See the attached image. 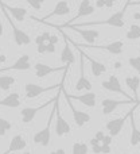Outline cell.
<instances>
[{
	"label": "cell",
	"mask_w": 140,
	"mask_h": 154,
	"mask_svg": "<svg viewBox=\"0 0 140 154\" xmlns=\"http://www.w3.org/2000/svg\"><path fill=\"white\" fill-rule=\"evenodd\" d=\"M125 10L127 7H123L120 11L112 14L109 18H106L105 20H96V22H85V23H79V24H74L77 27H90V26H111V27H117V29H121L124 27L125 20Z\"/></svg>",
	"instance_id": "6da1fadb"
},
{
	"label": "cell",
	"mask_w": 140,
	"mask_h": 154,
	"mask_svg": "<svg viewBox=\"0 0 140 154\" xmlns=\"http://www.w3.org/2000/svg\"><path fill=\"white\" fill-rule=\"evenodd\" d=\"M55 103V101H54ZM55 116V106L53 107V111H51L50 116L47 119V125L42 128V130L37 131V133L32 135V142L35 145H40L42 147H47L50 145V139H51V123H53V119Z\"/></svg>",
	"instance_id": "7a4b0ae2"
},
{
	"label": "cell",
	"mask_w": 140,
	"mask_h": 154,
	"mask_svg": "<svg viewBox=\"0 0 140 154\" xmlns=\"http://www.w3.org/2000/svg\"><path fill=\"white\" fill-rule=\"evenodd\" d=\"M71 45H74L76 48L79 49H96V50H105L108 51L109 54H113V56H120L124 50V42L123 41H115V42H111L108 45H89V43H77V42H70Z\"/></svg>",
	"instance_id": "3957f363"
},
{
	"label": "cell",
	"mask_w": 140,
	"mask_h": 154,
	"mask_svg": "<svg viewBox=\"0 0 140 154\" xmlns=\"http://www.w3.org/2000/svg\"><path fill=\"white\" fill-rule=\"evenodd\" d=\"M64 81H61L57 85H49V87H42L39 84H34V82H28L24 85V96L26 99H35L38 96H40L42 93L49 92V91H54V89H61Z\"/></svg>",
	"instance_id": "277c9868"
},
{
	"label": "cell",
	"mask_w": 140,
	"mask_h": 154,
	"mask_svg": "<svg viewBox=\"0 0 140 154\" xmlns=\"http://www.w3.org/2000/svg\"><path fill=\"white\" fill-rule=\"evenodd\" d=\"M54 106H55V127H54L55 128V134L58 137L69 135L70 131H71V127H70L69 122L62 116L61 111H59V93H58V96H57V99H55Z\"/></svg>",
	"instance_id": "5b68a950"
},
{
	"label": "cell",
	"mask_w": 140,
	"mask_h": 154,
	"mask_svg": "<svg viewBox=\"0 0 140 154\" xmlns=\"http://www.w3.org/2000/svg\"><path fill=\"white\" fill-rule=\"evenodd\" d=\"M101 87H103L105 91H108V92L120 93V95H123L125 99H128V100H135V99L131 97V96L123 89L121 82H120L119 77H117L116 75H111L108 77V80H104V81L101 82ZM136 103H138V101H136Z\"/></svg>",
	"instance_id": "8992f818"
},
{
	"label": "cell",
	"mask_w": 140,
	"mask_h": 154,
	"mask_svg": "<svg viewBox=\"0 0 140 154\" xmlns=\"http://www.w3.org/2000/svg\"><path fill=\"white\" fill-rule=\"evenodd\" d=\"M78 50H79V79L76 82V91H78V92L79 91L90 92L92 91V82L85 75V53L81 51V49H78Z\"/></svg>",
	"instance_id": "52a82bcc"
},
{
	"label": "cell",
	"mask_w": 140,
	"mask_h": 154,
	"mask_svg": "<svg viewBox=\"0 0 140 154\" xmlns=\"http://www.w3.org/2000/svg\"><path fill=\"white\" fill-rule=\"evenodd\" d=\"M57 29H70L73 30V31H76L77 34H79L82 37V39L85 41V42H88L89 45H93V43L96 42V39H97L98 37H100V32L97 31V30H92V29H84V27H77L74 26V24H64V26H57Z\"/></svg>",
	"instance_id": "ba28073f"
},
{
	"label": "cell",
	"mask_w": 140,
	"mask_h": 154,
	"mask_svg": "<svg viewBox=\"0 0 140 154\" xmlns=\"http://www.w3.org/2000/svg\"><path fill=\"white\" fill-rule=\"evenodd\" d=\"M3 14H4V16L8 19V22H10V26L11 29H12V35H13V42L16 43L18 46H27L31 43V37H30L28 34H27L26 31H23L22 29H19V27L15 26V23H13V20L10 18V16L7 15V12H5V10H3Z\"/></svg>",
	"instance_id": "9c48e42d"
},
{
	"label": "cell",
	"mask_w": 140,
	"mask_h": 154,
	"mask_svg": "<svg viewBox=\"0 0 140 154\" xmlns=\"http://www.w3.org/2000/svg\"><path fill=\"white\" fill-rule=\"evenodd\" d=\"M62 93L65 95V97H66V101L67 104H69L70 109H71V114H73V119H74V123L77 125V127H84L86 123L90 122V119H92V116H90L88 112H84V111H79V109H77L76 107L73 106V103H71V99L67 96V93L65 92L64 89H62Z\"/></svg>",
	"instance_id": "30bf717a"
},
{
	"label": "cell",
	"mask_w": 140,
	"mask_h": 154,
	"mask_svg": "<svg viewBox=\"0 0 140 154\" xmlns=\"http://www.w3.org/2000/svg\"><path fill=\"white\" fill-rule=\"evenodd\" d=\"M62 70H69V68L66 65L64 66H50L47 64H43V62H37L34 65V73L38 79H43V77L51 75V73H57V72H62Z\"/></svg>",
	"instance_id": "8fae6325"
},
{
	"label": "cell",
	"mask_w": 140,
	"mask_h": 154,
	"mask_svg": "<svg viewBox=\"0 0 140 154\" xmlns=\"http://www.w3.org/2000/svg\"><path fill=\"white\" fill-rule=\"evenodd\" d=\"M128 118H130V112H127V115H124V116H121V118L111 119V120L106 122L105 128H106V131L109 133V135H111L112 138L117 137L120 133H121V130H123V127H124V125H125V122H127Z\"/></svg>",
	"instance_id": "7c38bea8"
},
{
	"label": "cell",
	"mask_w": 140,
	"mask_h": 154,
	"mask_svg": "<svg viewBox=\"0 0 140 154\" xmlns=\"http://www.w3.org/2000/svg\"><path fill=\"white\" fill-rule=\"evenodd\" d=\"M127 104H140L135 100H115V99H104L101 101V108H103V115H111L112 112L116 111L117 107L127 106Z\"/></svg>",
	"instance_id": "4fadbf2b"
},
{
	"label": "cell",
	"mask_w": 140,
	"mask_h": 154,
	"mask_svg": "<svg viewBox=\"0 0 140 154\" xmlns=\"http://www.w3.org/2000/svg\"><path fill=\"white\" fill-rule=\"evenodd\" d=\"M57 99V97H55ZM55 99H54L53 101H47V103H43L40 104V106L38 107H23V108L20 109V118H22V123H24V125H28V123H31L32 120H34V118L37 116V114L40 111V109H43L45 107H47L50 103H54L55 101Z\"/></svg>",
	"instance_id": "5bb4252c"
},
{
	"label": "cell",
	"mask_w": 140,
	"mask_h": 154,
	"mask_svg": "<svg viewBox=\"0 0 140 154\" xmlns=\"http://www.w3.org/2000/svg\"><path fill=\"white\" fill-rule=\"evenodd\" d=\"M59 31H62V30H59ZM62 35H64V39H65V46L61 51V62L65 64L70 69V66L74 64V61H76V56H74L73 50H71V48H70V39L67 38V35L65 34L64 31H62Z\"/></svg>",
	"instance_id": "9a60e30c"
},
{
	"label": "cell",
	"mask_w": 140,
	"mask_h": 154,
	"mask_svg": "<svg viewBox=\"0 0 140 154\" xmlns=\"http://www.w3.org/2000/svg\"><path fill=\"white\" fill-rule=\"evenodd\" d=\"M70 11L71 10H70V4H69V3H67L66 0H59V2L54 5L53 11H51L50 14H47L46 16H43L42 19H37V20L45 22V20H47V19L53 18V16H65V15H69Z\"/></svg>",
	"instance_id": "2e32d148"
},
{
	"label": "cell",
	"mask_w": 140,
	"mask_h": 154,
	"mask_svg": "<svg viewBox=\"0 0 140 154\" xmlns=\"http://www.w3.org/2000/svg\"><path fill=\"white\" fill-rule=\"evenodd\" d=\"M31 68V62H30V56L28 54H23L20 56L12 65L5 68H0V73L8 72V70H28Z\"/></svg>",
	"instance_id": "e0dca14e"
},
{
	"label": "cell",
	"mask_w": 140,
	"mask_h": 154,
	"mask_svg": "<svg viewBox=\"0 0 140 154\" xmlns=\"http://www.w3.org/2000/svg\"><path fill=\"white\" fill-rule=\"evenodd\" d=\"M94 11H96V7L92 4V2H90V0H81V3H79V5H78V11H77V15L74 16V18H71V20H69L66 24H71V22L77 20V19L84 18V16L92 15Z\"/></svg>",
	"instance_id": "ac0fdd59"
},
{
	"label": "cell",
	"mask_w": 140,
	"mask_h": 154,
	"mask_svg": "<svg viewBox=\"0 0 140 154\" xmlns=\"http://www.w3.org/2000/svg\"><path fill=\"white\" fill-rule=\"evenodd\" d=\"M27 147V139L24 138L22 134H16L11 138L10 146H8L7 152H4L3 154H11V153H16V152H22Z\"/></svg>",
	"instance_id": "d6986e66"
},
{
	"label": "cell",
	"mask_w": 140,
	"mask_h": 154,
	"mask_svg": "<svg viewBox=\"0 0 140 154\" xmlns=\"http://www.w3.org/2000/svg\"><path fill=\"white\" fill-rule=\"evenodd\" d=\"M0 8L8 11V12L12 15V18H15V20H18V22H24V19L28 16V11H27V8H24V7H11V5L3 3L1 0H0Z\"/></svg>",
	"instance_id": "ffe728a7"
},
{
	"label": "cell",
	"mask_w": 140,
	"mask_h": 154,
	"mask_svg": "<svg viewBox=\"0 0 140 154\" xmlns=\"http://www.w3.org/2000/svg\"><path fill=\"white\" fill-rule=\"evenodd\" d=\"M67 96H69L71 100L79 101V103H82L84 106L89 107V108H93V107H96V104H97V95H96L94 92H92V91L84 93V95H79V96H73V95L67 93Z\"/></svg>",
	"instance_id": "44dd1931"
},
{
	"label": "cell",
	"mask_w": 140,
	"mask_h": 154,
	"mask_svg": "<svg viewBox=\"0 0 140 154\" xmlns=\"http://www.w3.org/2000/svg\"><path fill=\"white\" fill-rule=\"evenodd\" d=\"M139 106V104H136ZM136 106L130 111V120H131V135H130V145L131 146H138L140 145V130L136 127L135 118H133V111H135Z\"/></svg>",
	"instance_id": "7402d4cb"
},
{
	"label": "cell",
	"mask_w": 140,
	"mask_h": 154,
	"mask_svg": "<svg viewBox=\"0 0 140 154\" xmlns=\"http://www.w3.org/2000/svg\"><path fill=\"white\" fill-rule=\"evenodd\" d=\"M22 104L20 95L18 92H12L8 96H5L4 99L0 100V106L1 107H8V108H18Z\"/></svg>",
	"instance_id": "603a6c76"
},
{
	"label": "cell",
	"mask_w": 140,
	"mask_h": 154,
	"mask_svg": "<svg viewBox=\"0 0 140 154\" xmlns=\"http://www.w3.org/2000/svg\"><path fill=\"white\" fill-rule=\"evenodd\" d=\"M125 85H127V87L130 88L131 91H132L135 101L140 103L139 93H138L139 87H140V77L139 76H127V77H125Z\"/></svg>",
	"instance_id": "cb8c5ba5"
},
{
	"label": "cell",
	"mask_w": 140,
	"mask_h": 154,
	"mask_svg": "<svg viewBox=\"0 0 140 154\" xmlns=\"http://www.w3.org/2000/svg\"><path fill=\"white\" fill-rule=\"evenodd\" d=\"M85 58L89 61V64H90V70H92V75L94 76V77H100L101 75H104V73L106 72V66L103 64V62L97 61V60L92 58V57L86 56V54H85Z\"/></svg>",
	"instance_id": "d4e9b609"
},
{
	"label": "cell",
	"mask_w": 140,
	"mask_h": 154,
	"mask_svg": "<svg viewBox=\"0 0 140 154\" xmlns=\"http://www.w3.org/2000/svg\"><path fill=\"white\" fill-rule=\"evenodd\" d=\"M16 82L15 77L12 76H0V89L1 91H10L11 87Z\"/></svg>",
	"instance_id": "484cf974"
},
{
	"label": "cell",
	"mask_w": 140,
	"mask_h": 154,
	"mask_svg": "<svg viewBox=\"0 0 140 154\" xmlns=\"http://www.w3.org/2000/svg\"><path fill=\"white\" fill-rule=\"evenodd\" d=\"M89 153V145L85 142H74L71 147V154H88Z\"/></svg>",
	"instance_id": "4316f807"
},
{
	"label": "cell",
	"mask_w": 140,
	"mask_h": 154,
	"mask_svg": "<svg viewBox=\"0 0 140 154\" xmlns=\"http://www.w3.org/2000/svg\"><path fill=\"white\" fill-rule=\"evenodd\" d=\"M127 39L130 41H135V39H140V26L139 24H131L130 29H128L127 34H125Z\"/></svg>",
	"instance_id": "83f0119b"
},
{
	"label": "cell",
	"mask_w": 140,
	"mask_h": 154,
	"mask_svg": "<svg viewBox=\"0 0 140 154\" xmlns=\"http://www.w3.org/2000/svg\"><path fill=\"white\" fill-rule=\"evenodd\" d=\"M11 128H12V125H11L10 120L0 118V137H5Z\"/></svg>",
	"instance_id": "f1b7e54d"
},
{
	"label": "cell",
	"mask_w": 140,
	"mask_h": 154,
	"mask_svg": "<svg viewBox=\"0 0 140 154\" xmlns=\"http://www.w3.org/2000/svg\"><path fill=\"white\" fill-rule=\"evenodd\" d=\"M128 64L132 69H135L138 72V75L140 77V56H136V57H130L128 58Z\"/></svg>",
	"instance_id": "f546056e"
},
{
	"label": "cell",
	"mask_w": 140,
	"mask_h": 154,
	"mask_svg": "<svg viewBox=\"0 0 140 154\" xmlns=\"http://www.w3.org/2000/svg\"><path fill=\"white\" fill-rule=\"evenodd\" d=\"M26 3H28L30 7L34 8L35 11H40L42 10V5L45 3V0H24Z\"/></svg>",
	"instance_id": "4dcf8cb0"
},
{
	"label": "cell",
	"mask_w": 140,
	"mask_h": 154,
	"mask_svg": "<svg viewBox=\"0 0 140 154\" xmlns=\"http://www.w3.org/2000/svg\"><path fill=\"white\" fill-rule=\"evenodd\" d=\"M37 50H38V53H40V54H46L47 53V43H43V45L37 46Z\"/></svg>",
	"instance_id": "1f68e13d"
},
{
	"label": "cell",
	"mask_w": 140,
	"mask_h": 154,
	"mask_svg": "<svg viewBox=\"0 0 140 154\" xmlns=\"http://www.w3.org/2000/svg\"><path fill=\"white\" fill-rule=\"evenodd\" d=\"M105 135H106V134H104V131H97V133H96V135H94V138L97 139L98 142H101V143H103V141H104V138H105Z\"/></svg>",
	"instance_id": "d6a6232c"
},
{
	"label": "cell",
	"mask_w": 140,
	"mask_h": 154,
	"mask_svg": "<svg viewBox=\"0 0 140 154\" xmlns=\"http://www.w3.org/2000/svg\"><path fill=\"white\" fill-rule=\"evenodd\" d=\"M109 153H111V145L101 143V154H109Z\"/></svg>",
	"instance_id": "836d02e7"
},
{
	"label": "cell",
	"mask_w": 140,
	"mask_h": 154,
	"mask_svg": "<svg viewBox=\"0 0 140 154\" xmlns=\"http://www.w3.org/2000/svg\"><path fill=\"white\" fill-rule=\"evenodd\" d=\"M35 43H37V46H39V45H43V43H46V41H45V38L42 37V34L38 35V37L35 38Z\"/></svg>",
	"instance_id": "e575fe53"
},
{
	"label": "cell",
	"mask_w": 140,
	"mask_h": 154,
	"mask_svg": "<svg viewBox=\"0 0 140 154\" xmlns=\"http://www.w3.org/2000/svg\"><path fill=\"white\" fill-rule=\"evenodd\" d=\"M103 145H112V137L109 135H105V138H104V141H103Z\"/></svg>",
	"instance_id": "d590c367"
},
{
	"label": "cell",
	"mask_w": 140,
	"mask_h": 154,
	"mask_svg": "<svg viewBox=\"0 0 140 154\" xmlns=\"http://www.w3.org/2000/svg\"><path fill=\"white\" fill-rule=\"evenodd\" d=\"M96 7L97 8L105 7V0H96Z\"/></svg>",
	"instance_id": "8d00e7d4"
},
{
	"label": "cell",
	"mask_w": 140,
	"mask_h": 154,
	"mask_svg": "<svg viewBox=\"0 0 140 154\" xmlns=\"http://www.w3.org/2000/svg\"><path fill=\"white\" fill-rule=\"evenodd\" d=\"M92 152L94 154H101V145H97V146L92 147Z\"/></svg>",
	"instance_id": "74e56055"
},
{
	"label": "cell",
	"mask_w": 140,
	"mask_h": 154,
	"mask_svg": "<svg viewBox=\"0 0 140 154\" xmlns=\"http://www.w3.org/2000/svg\"><path fill=\"white\" fill-rule=\"evenodd\" d=\"M50 154H66V152H65V149H62V147H59V149H55L53 150Z\"/></svg>",
	"instance_id": "f35d334b"
},
{
	"label": "cell",
	"mask_w": 140,
	"mask_h": 154,
	"mask_svg": "<svg viewBox=\"0 0 140 154\" xmlns=\"http://www.w3.org/2000/svg\"><path fill=\"white\" fill-rule=\"evenodd\" d=\"M49 42L53 43V45H57V43H58V37H57V35H51V38H50Z\"/></svg>",
	"instance_id": "ab89813d"
},
{
	"label": "cell",
	"mask_w": 140,
	"mask_h": 154,
	"mask_svg": "<svg viewBox=\"0 0 140 154\" xmlns=\"http://www.w3.org/2000/svg\"><path fill=\"white\" fill-rule=\"evenodd\" d=\"M128 5H140V0H138V2H130V3H127L124 7H128Z\"/></svg>",
	"instance_id": "60d3db41"
},
{
	"label": "cell",
	"mask_w": 140,
	"mask_h": 154,
	"mask_svg": "<svg viewBox=\"0 0 140 154\" xmlns=\"http://www.w3.org/2000/svg\"><path fill=\"white\" fill-rule=\"evenodd\" d=\"M3 32H4V27H3V23H1V20H0V37L3 35Z\"/></svg>",
	"instance_id": "b9f144b4"
},
{
	"label": "cell",
	"mask_w": 140,
	"mask_h": 154,
	"mask_svg": "<svg viewBox=\"0 0 140 154\" xmlns=\"http://www.w3.org/2000/svg\"><path fill=\"white\" fill-rule=\"evenodd\" d=\"M115 68H116V69H120V68H121V62L116 61V62H115Z\"/></svg>",
	"instance_id": "7bdbcfd3"
},
{
	"label": "cell",
	"mask_w": 140,
	"mask_h": 154,
	"mask_svg": "<svg viewBox=\"0 0 140 154\" xmlns=\"http://www.w3.org/2000/svg\"><path fill=\"white\" fill-rule=\"evenodd\" d=\"M5 56H3V54H0V62H5Z\"/></svg>",
	"instance_id": "ee69618b"
},
{
	"label": "cell",
	"mask_w": 140,
	"mask_h": 154,
	"mask_svg": "<svg viewBox=\"0 0 140 154\" xmlns=\"http://www.w3.org/2000/svg\"><path fill=\"white\" fill-rule=\"evenodd\" d=\"M133 18H135V19H140V14H135V15H133Z\"/></svg>",
	"instance_id": "f6af8a7d"
},
{
	"label": "cell",
	"mask_w": 140,
	"mask_h": 154,
	"mask_svg": "<svg viewBox=\"0 0 140 154\" xmlns=\"http://www.w3.org/2000/svg\"><path fill=\"white\" fill-rule=\"evenodd\" d=\"M23 154H31V153H30V152H28V150H26V152H24Z\"/></svg>",
	"instance_id": "bcb514c9"
},
{
	"label": "cell",
	"mask_w": 140,
	"mask_h": 154,
	"mask_svg": "<svg viewBox=\"0 0 140 154\" xmlns=\"http://www.w3.org/2000/svg\"><path fill=\"white\" fill-rule=\"evenodd\" d=\"M130 2H131V0H128V2H127V3H130Z\"/></svg>",
	"instance_id": "7dc6e473"
},
{
	"label": "cell",
	"mask_w": 140,
	"mask_h": 154,
	"mask_svg": "<svg viewBox=\"0 0 140 154\" xmlns=\"http://www.w3.org/2000/svg\"><path fill=\"white\" fill-rule=\"evenodd\" d=\"M0 53H1V49H0Z\"/></svg>",
	"instance_id": "c3c4849f"
},
{
	"label": "cell",
	"mask_w": 140,
	"mask_h": 154,
	"mask_svg": "<svg viewBox=\"0 0 140 154\" xmlns=\"http://www.w3.org/2000/svg\"><path fill=\"white\" fill-rule=\"evenodd\" d=\"M125 154H127V153H125Z\"/></svg>",
	"instance_id": "681fc988"
}]
</instances>
